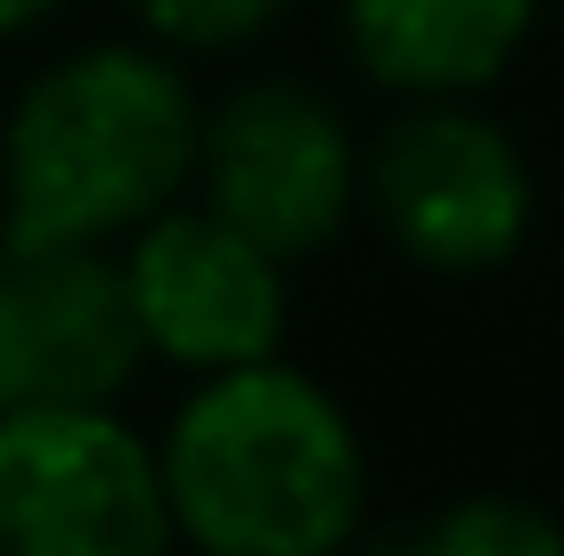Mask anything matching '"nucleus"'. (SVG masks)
Wrapping results in <instances>:
<instances>
[{
  "instance_id": "20e7f679",
  "label": "nucleus",
  "mask_w": 564,
  "mask_h": 556,
  "mask_svg": "<svg viewBox=\"0 0 564 556\" xmlns=\"http://www.w3.org/2000/svg\"><path fill=\"white\" fill-rule=\"evenodd\" d=\"M188 197L262 254L319 262L360 221V123L311 74H246L205 99Z\"/></svg>"
},
{
  "instance_id": "6e6552de",
  "label": "nucleus",
  "mask_w": 564,
  "mask_h": 556,
  "mask_svg": "<svg viewBox=\"0 0 564 556\" xmlns=\"http://www.w3.org/2000/svg\"><path fill=\"white\" fill-rule=\"evenodd\" d=\"M42 328V401H123L148 352L131 336L115 254H17Z\"/></svg>"
},
{
  "instance_id": "39448f33",
  "label": "nucleus",
  "mask_w": 564,
  "mask_h": 556,
  "mask_svg": "<svg viewBox=\"0 0 564 556\" xmlns=\"http://www.w3.org/2000/svg\"><path fill=\"white\" fill-rule=\"evenodd\" d=\"M0 556H181L123 401L0 410Z\"/></svg>"
},
{
  "instance_id": "1a4fd4ad",
  "label": "nucleus",
  "mask_w": 564,
  "mask_h": 556,
  "mask_svg": "<svg viewBox=\"0 0 564 556\" xmlns=\"http://www.w3.org/2000/svg\"><path fill=\"white\" fill-rule=\"evenodd\" d=\"M352 556H564V515L523 491H466L393 541H360Z\"/></svg>"
},
{
  "instance_id": "9d476101",
  "label": "nucleus",
  "mask_w": 564,
  "mask_h": 556,
  "mask_svg": "<svg viewBox=\"0 0 564 556\" xmlns=\"http://www.w3.org/2000/svg\"><path fill=\"white\" fill-rule=\"evenodd\" d=\"M131 33L172 50L181 66H221V57L262 50L270 33L295 17V0H115Z\"/></svg>"
},
{
  "instance_id": "7ed1b4c3",
  "label": "nucleus",
  "mask_w": 564,
  "mask_h": 556,
  "mask_svg": "<svg viewBox=\"0 0 564 556\" xmlns=\"http://www.w3.org/2000/svg\"><path fill=\"white\" fill-rule=\"evenodd\" d=\"M360 221L425 279H491L540 229V172L482 99H401L360 131Z\"/></svg>"
},
{
  "instance_id": "423d86ee",
  "label": "nucleus",
  "mask_w": 564,
  "mask_h": 556,
  "mask_svg": "<svg viewBox=\"0 0 564 556\" xmlns=\"http://www.w3.org/2000/svg\"><path fill=\"white\" fill-rule=\"evenodd\" d=\"M107 254H115V279H123V312L148 369L221 377V369L286 352L295 271L279 254H262L254 238H238L221 214H205L197 197H172L164 214H148Z\"/></svg>"
},
{
  "instance_id": "9b49d317",
  "label": "nucleus",
  "mask_w": 564,
  "mask_h": 556,
  "mask_svg": "<svg viewBox=\"0 0 564 556\" xmlns=\"http://www.w3.org/2000/svg\"><path fill=\"white\" fill-rule=\"evenodd\" d=\"M42 401V328H33V286L25 262L0 246V410Z\"/></svg>"
},
{
  "instance_id": "f03ea898",
  "label": "nucleus",
  "mask_w": 564,
  "mask_h": 556,
  "mask_svg": "<svg viewBox=\"0 0 564 556\" xmlns=\"http://www.w3.org/2000/svg\"><path fill=\"white\" fill-rule=\"evenodd\" d=\"M148 450L188 556H352L368 532L360 417L286 352L188 377Z\"/></svg>"
},
{
  "instance_id": "f8f14e48",
  "label": "nucleus",
  "mask_w": 564,
  "mask_h": 556,
  "mask_svg": "<svg viewBox=\"0 0 564 556\" xmlns=\"http://www.w3.org/2000/svg\"><path fill=\"white\" fill-rule=\"evenodd\" d=\"M66 9H74V0H0V50H9V42H33V33H50Z\"/></svg>"
},
{
  "instance_id": "f257e3e1",
  "label": "nucleus",
  "mask_w": 564,
  "mask_h": 556,
  "mask_svg": "<svg viewBox=\"0 0 564 556\" xmlns=\"http://www.w3.org/2000/svg\"><path fill=\"white\" fill-rule=\"evenodd\" d=\"M205 90L197 66L140 33L50 50L0 107V246L107 254L188 197Z\"/></svg>"
},
{
  "instance_id": "0eeeda50",
  "label": "nucleus",
  "mask_w": 564,
  "mask_h": 556,
  "mask_svg": "<svg viewBox=\"0 0 564 556\" xmlns=\"http://www.w3.org/2000/svg\"><path fill=\"white\" fill-rule=\"evenodd\" d=\"M549 0H336L344 66L401 99H491L523 66Z\"/></svg>"
}]
</instances>
